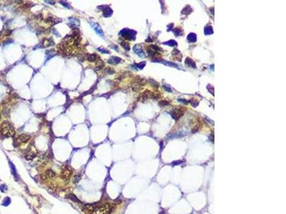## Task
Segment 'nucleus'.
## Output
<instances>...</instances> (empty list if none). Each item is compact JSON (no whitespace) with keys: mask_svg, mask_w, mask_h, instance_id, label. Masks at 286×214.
Wrapping results in <instances>:
<instances>
[{"mask_svg":"<svg viewBox=\"0 0 286 214\" xmlns=\"http://www.w3.org/2000/svg\"><path fill=\"white\" fill-rule=\"evenodd\" d=\"M79 179H80V176H79V177H78V176H76L74 178V180H73V181H74L75 183H76V182H78V181H79Z\"/></svg>","mask_w":286,"mask_h":214,"instance_id":"obj_29","label":"nucleus"},{"mask_svg":"<svg viewBox=\"0 0 286 214\" xmlns=\"http://www.w3.org/2000/svg\"><path fill=\"white\" fill-rule=\"evenodd\" d=\"M53 43H54V41H53L52 38H50V39H45L44 41V47H50L51 45H52Z\"/></svg>","mask_w":286,"mask_h":214,"instance_id":"obj_19","label":"nucleus"},{"mask_svg":"<svg viewBox=\"0 0 286 214\" xmlns=\"http://www.w3.org/2000/svg\"><path fill=\"white\" fill-rule=\"evenodd\" d=\"M145 65V62H142V63H140L138 64H137V66L140 69H143V67Z\"/></svg>","mask_w":286,"mask_h":214,"instance_id":"obj_28","label":"nucleus"},{"mask_svg":"<svg viewBox=\"0 0 286 214\" xmlns=\"http://www.w3.org/2000/svg\"><path fill=\"white\" fill-rule=\"evenodd\" d=\"M31 139V136L29 135V134H26V133H22L21 135H19L17 138V141L19 142V143H25L26 142H28Z\"/></svg>","mask_w":286,"mask_h":214,"instance_id":"obj_8","label":"nucleus"},{"mask_svg":"<svg viewBox=\"0 0 286 214\" xmlns=\"http://www.w3.org/2000/svg\"><path fill=\"white\" fill-rule=\"evenodd\" d=\"M152 61H157V62H160V63H162L164 64H165L166 66H173V67H177V65L174 63H172V62H169V61H163V60H160V59H154L152 60Z\"/></svg>","mask_w":286,"mask_h":214,"instance_id":"obj_14","label":"nucleus"},{"mask_svg":"<svg viewBox=\"0 0 286 214\" xmlns=\"http://www.w3.org/2000/svg\"><path fill=\"white\" fill-rule=\"evenodd\" d=\"M104 71L107 73V74H115V70L113 69H112V68H107L105 70H104Z\"/></svg>","mask_w":286,"mask_h":214,"instance_id":"obj_24","label":"nucleus"},{"mask_svg":"<svg viewBox=\"0 0 286 214\" xmlns=\"http://www.w3.org/2000/svg\"><path fill=\"white\" fill-rule=\"evenodd\" d=\"M98 50L101 52V53H103V54H109V51L108 50H107L106 49H104V48H103V47H100V48H99L98 49Z\"/></svg>","mask_w":286,"mask_h":214,"instance_id":"obj_26","label":"nucleus"},{"mask_svg":"<svg viewBox=\"0 0 286 214\" xmlns=\"http://www.w3.org/2000/svg\"><path fill=\"white\" fill-rule=\"evenodd\" d=\"M104 66V64L103 62V61L102 59H99V61H97V63H96V66H95V70L96 71H100L102 70Z\"/></svg>","mask_w":286,"mask_h":214,"instance_id":"obj_12","label":"nucleus"},{"mask_svg":"<svg viewBox=\"0 0 286 214\" xmlns=\"http://www.w3.org/2000/svg\"><path fill=\"white\" fill-rule=\"evenodd\" d=\"M0 131L1 133L5 137H12L16 133L13 126L8 121H4L1 123L0 127Z\"/></svg>","mask_w":286,"mask_h":214,"instance_id":"obj_1","label":"nucleus"},{"mask_svg":"<svg viewBox=\"0 0 286 214\" xmlns=\"http://www.w3.org/2000/svg\"><path fill=\"white\" fill-rule=\"evenodd\" d=\"M0 119H1V115H0Z\"/></svg>","mask_w":286,"mask_h":214,"instance_id":"obj_32","label":"nucleus"},{"mask_svg":"<svg viewBox=\"0 0 286 214\" xmlns=\"http://www.w3.org/2000/svg\"><path fill=\"white\" fill-rule=\"evenodd\" d=\"M68 197L71 200H72V201H75V202H79V201L77 198L74 196V195H72V194H70V195H69L68 196Z\"/></svg>","mask_w":286,"mask_h":214,"instance_id":"obj_25","label":"nucleus"},{"mask_svg":"<svg viewBox=\"0 0 286 214\" xmlns=\"http://www.w3.org/2000/svg\"><path fill=\"white\" fill-rule=\"evenodd\" d=\"M45 2H47V3H48V4H54V3H55V1H45Z\"/></svg>","mask_w":286,"mask_h":214,"instance_id":"obj_31","label":"nucleus"},{"mask_svg":"<svg viewBox=\"0 0 286 214\" xmlns=\"http://www.w3.org/2000/svg\"><path fill=\"white\" fill-rule=\"evenodd\" d=\"M185 64H186V65H187V66H190V67H193V68H195L196 67L195 61L193 59H191L190 58H187L186 59Z\"/></svg>","mask_w":286,"mask_h":214,"instance_id":"obj_17","label":"nucleus"},{"mask_svg":"<svg viewBox=\"0 0 286 214\" xmlns=\"http://www.w3.org/2000/svg\"><path fill=\"white\" fill-rule=\"evenodd\" d=\"M112 209L113 206L111 203H105L102 205L97 206L92 212V214H110Z\"/></svg>","mask_w":286,"mask_h":214,"instance_id":"obj_2","label":"nucleus"},{"mask_svg":"<svg viewBox=\"0 0 286 214\" xmlns=\"http://www.w3.org/2000/svg\"><path fill=\"white\" fill-rule=\"evenodd\" d=\"M11 33H12V31H11V30H7V31H6V35H7V36L10 35Z\"/></svg>","mask_w":286,"mask_h":214,"instance_id":"obj_30","label":"nucleus"},{"mask_svg":"<svg viewBox=\"0 0 286 214\" xmlns=\"http://www.w3.org/2000/svg\"><path fill=\"white\" fill-rule=\"evenodd\" d=\"M112 10L110 8H105V9L103 11V16L104 17H109L112 15Z\"/></svg>","mask_w":286,"mask_h":214,"instance_id":"obj_18","label":"nucleus"},{"mask_svg":"<svg viewBox=\"0 0 286 214\" xmlns=\"http://www.w3.org/2000/svg\"><path fill=\"white\" fill-rule=\"evenodd\" d=\"M212 34V28L211 26L205 27V34Z\"/></svg>","mask_w":286,"mask_h":214,"instance_id":"obj_23","label":"nucleus"},{"mask_svg":"<svg viewBox=\"0 0 286 214\" xmlns=\"http://www.w3.org/2000/svg\"><path fill=\"white\" fill-rule=\"evenodd\" d=\"M37 156V154L34 151H29L25 156V158L27 160H33Z\"/></svg>","mask_w":286,"mask_h":214,"instance_id":"obj_16","label":"nucleus"},{"mask_svg":"<svg viewBox=\"0 0 286 214\" xmlns=\"http://www.w3.org/2000/svg\"><path fill=\"white\" fill-rule=\"evenodd\" d=\"M147 83V81L144 79L140 78L139 76H137L134 79V81L132 82V89L135 91H138L141 89L144 85H145Z\"/></svg>","mask_w":286,"mask_h":214,"instance_id":"obj_3","label":"nucleus"},{"mask_svg":"<svg viewBox=\"0 0 286 214\" xmlns=\"http://www.w3.org/2000/svg\"><path fill=\"white\" fill-rule=\"evenodd\" d=\"M124 29L121 32L120 34L127 39H130V40H132V37H135V35L136 32L134 31H132V30H129V29Z\"/></svg>","mask_w":286,"mask_h":214,"instance_id":"obj_6","label":"nucleus"},{"mask_svg":"<svg viewBox=\"0 0 286 214\" xmlns=\"http://www.w3.org/2000/svg\"><path fill=\"white\" fill-rule=\"evenodd\" d=\"M44 176H45L47 178H54V177L56 176V173H55L52 169L49 168V169H47V170L45 171Z\"/></svg>","mask_w":286,"mask_h":214,"instance_id":"obj_11","label":"nucleus"},{"mask_svg":"<svg viewBox=\"0 0 286 214\" xmlns=\"http://www.w3.org/2000/svg\"><path fill=\"white\" fill-rule=\"evenodd\" d=\"M121 45L122 46V47H124V48L127 50H129L130 49V45H129V44H128L127 42L122 41V42H121Z\"/></svg>","mask_w":286,"mask_h":214,"instance_id":"obj_21","label":"nucleus"},{"mask_svg":"<svg viewBox=\"0 0 286 214\" xmlns=\"http://www.w3.org/2000/svg\"><path fill=\"white\" fill-rule=\"evenodd\" d=\"M185 110H186V108L185 107H178V108H175L171 112V115L173 117V119H175V120H177L185 114Z\"/></svg>","mask_w":286,"mask_h":214,"instance_id":"obj_5","label":"nucleus"},{"mask_svg":"<svg viewBox=\"0 0 286 214\" xmlns=\"http://www.w3.org/2000/svg\"><path fill=\"white\" fill-rule=\"evenodd\" d=\"M72 173H73L72 169L69 166H65L62 168L61 174H60V177L64 181H67V180H69L71 178V176H72Z\"/></svg>","mask_w":286,"mask_h":214,"instance_id":"obj_4","label":"nucleus"},{"mask_svg":"<svg viewBox=\"0 0 286 214\" xmlns=\"http://www.w3.org/2000/svg\"><path fill=\"white\" fill-rule=\"evenodd\" d=\"M121 61V59L117 57H112L108 60V63L111 64H117Z\"/></svg>","mask_w":286,"mask_h":214,"instance_id":"obj_13","label":"nucleus"},{"mask_svg":"<svg viewBox=\"0 0 286 214\" xmlns=\"http://www.w3.org/2000/svg\"><path fill=\"white\" fill-rule=\"evenodd\" d=\"M187 39L189 40L190 41H191V42H195V41H196V34H195L193 33H191L189 35H188V36H187Z\"/></svg>","mask_w":286,"mask_h":214,"instance_id":"obj_20","label":"nucleus"},{"mask_svg":"<svg viewBox=\"0 0 286 214\" xmlns=\"http://www.w3.org/2000/svg\"><path fill=\"white\" fill-rule=\"evenodd\" d=\"M153 94H154V93H152L150 91H144L143 93H142L140 94L139 100H140L142 101H144L147 100L148 99H151L152 97V96H153Z\"/></svg>","mask_w":286,"mask_h":214,"instance_id":"obj_7","label":"nucleus"},{"mask_svg":"<svg viewBox=\"0 0 286 214\" xmlns=\"http://www.w3.org/2000/svg\"><path fill=\"white\" fill-rule=\"evenodd\" d=\"M190 103L193 107H197V105H198V101H197L195 99H192L191 101H190Z\"/></svg>","mask_w":286,"mask_h":214,"instance_id":"obj_27","label":"nucleus"},{"mask_svg":"<svg viewBox=\"0 0 286 214\" xmlns=\"http://www.w3.org/2000/svg\"><path fill=\"white\" fill-rule=\"evenodd\" d=\"M159 105H160V107H166V106H168V105H169V102L168 101H165V100H162V101H160V102H159Z\"/></svg>","mask_w":286,"mask_h":214,"instance_id":"obj_22","label":"nucleus"},{"mask_svg":"<svg viewBox=\"0 0 286 214\" xmlns=\"http://www.w3.org/2000/svg\"><path fill=\"white\" fill-rule=\"evenodd\" d=\"M86 59L89 61H97V56L96 54H88L86 56Z\"/></svg>","mask_w":286,"mask_h":214,"instance_id":"obj_15","label":"nucleus"},{"mask_svg":"<svg viewBox=\"0 0 286 214\" xmlns=\"http://www.w3.org/2000/svg\"><path fill=\"white\" fill-rule=\"evenodd\" d=\"M134 51L135 53L140 57H144V51L142 49V48L139 46V45H135L134 47Z\"/></svg>","mask_w":286,"mask_h":214,"instance_id":"obj_10","label":"nucleus"},{"mask_svg":"<svg viewBox=\"0 0 286 214\" xmlns=\"http://www.w3.org/2000/svg\"><path fill=\"white\" fill-rule=\"evenodd\" d=\"M91 25H92V27L93 28V29L96 32V33L99 36L103 37L104 34H103V32H102V29H101V27L97 24V23H92Z\"/></svg>","mask_w":286,"mask_h":214,"instance_id":"obj_9","label":"nucleus"}]
</instances>
